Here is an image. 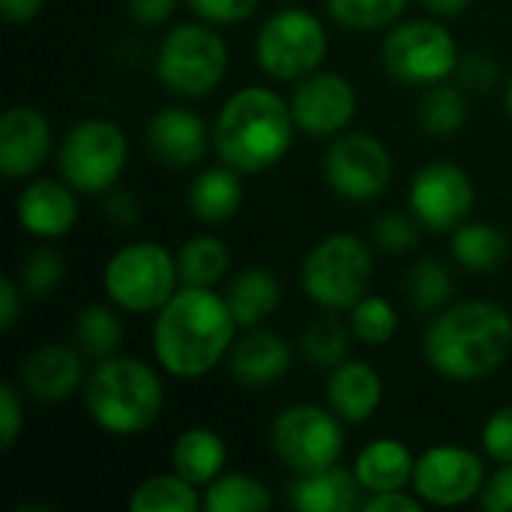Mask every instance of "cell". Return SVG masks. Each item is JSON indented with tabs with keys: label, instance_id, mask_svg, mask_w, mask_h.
<instances>
[{
	"label": "cell",
	"instance_id": "cell-1",
	"mask_svg": "<svg viewBox=\"0 0 512 512\" xmlns=\"http://www.w3.org/2000/svg\"><path fill=\"white\" fill-rule=\"evenodd\" d=\"M237 330L240 324L225 294H216V288L180 285L153 321L156 363L171 378L198 381L228 360Z\"/></svg>",
	"mask_w": 512,
	"mask_h": 512
},
{
	"label": "cell",
	"instance_id": "cell-2",
	"mask_svg": "<svg viewBox=\"0 0 512 512\" xmlns=\"http://www.w3.org/2000/svg\"><path fill=\"white\" fill-rule=\"evenodd\" d=\"M423 354L447 381H483L510 360L512 315L492 300L450 303L429 321Z\"/></svg>",
	"mask_w": 512,
	"mask_h": 512
},
{
	"label": "cell",
	"instance_id": "cell-3",
	"mask_svg": "<svg viewBox=\"0 0 512 512\" xmlns=\"http://www.w3.org/2000/svg\"><path fill=\"white\" fill-rule=\"evenodd\" d=\"M291 102L270 87H240L222 105L213 129L216 153L240 174H261L279 165L294 144Z\"/></svg>",
	"mask_w": 512,
	"mask_h": 512
},
{
	"label": "cell",
	"instance_id": "cell-4",
	"mask_svg": "<svg viewBox=\"0 0 512 512\" xmlns=\"http://www.w3.org/2000/svg\"><path fill=\"white\" fill-rule=\"evenodd\" d=\"M87 417L108 435L147 432L165 411V387L159 372L138 360L114 354L99 360L84 381Z\"/></svg>",
	"mask_w": 512,
	"mask_h": 512
},
{
	"label": "cell",
	"instance_id": "cell-5",
	"mask_svg": "<svg viewBox=\"0 0 512 512\" xmlns=\"http://www.w3.org/2000/svg\"><path fill=\"white\" fill-rule=\"evenodd\" d=\"M228 72V45L207 21L171 27L156 51V78L165 90L183 99L213 93Z\"/></svg>",
	"mask_w": 512,
	"mask_h": 512
},
{
	"label": "cell",
	"instance_id": "cell-6",
	"mask_svg": "<svg viewBox=\"0 0 512 512\" xmlns=\"http://www.w3.org/2000/svg\"><path fill=\"white\" fill-rule=\"evenodd\" d=\"M129 162L126 132L108 117H84L66 129L57 168L78 195H108Z\"/></svg>",
	"mask_w": 512,
	"mask_h": 512
},
{
	"label": "cell",
	"instance_id": "cell-7",
	"mask_svg": "<svg viewBox=\"0 0 512 512\" xmlns=\"http://www.w3.org/2000/svg\"><path fill=\"white\" fill-rule=\"evenodd\" d=\"M372 270L375 258L366 240L357 234H330L306 255L300 285L321 309L348 312L360 297H366Z\"/></svg>",
	"mask_w": 512,
	"mask_h": 512
},
{
	"label": "cell",
	"instance_id": "cell-8",
	"mask_svg": "<svg viewBox=\"0 0 512 512\" xmlns=\"http://www.w3.org/2000/svg\"><path fill=\"white\" fill-rule=\"evenodd\" d=\"M102 288L123 312H159L180 288L177 258L153 240L129 243L108 258L102 270Z\"/></svg>",
	"mask_w": 512,
	"mask_h": 512
},
{
	"label": "cell",
	"instance_id": "cell-9",
	"mask_svg": "<svg viewBox=\"0 0 512 512\" xmlns=\"http://www.w3.org/2000/svg\"><path fill=\"white\" fill-rule=\"evenodd\" d=\"M459 42L435 18H414L396 24L381 45V63L390 78L411 87H435L450 81L459 69Z\"/></svg>",
	"mask_w": 512,
	"mask_h": 512
},
{
	"label": "cell",
	"instance_id": "cell-10",
	"mask_svg": "<svg viewBox=\"0 0 512 512\" xmlns=\"http://www.w3.org/2000/svg\"><path fill=\"white\" fill-rule=\"evenodd\" d=\"M327 27L309 9L273 12L255 36V63L273 81H300L327 57Z\"/></svg>",
	"mask_w": 512,
	"mask_h": 512
},
{
	"label": "cell",
	"instance_id": "cell-11",
	"mask_svg": "<svg viewBox=\"0 0 512 512\" xmlns=\"http://www.w3.org/2000/svg\"><path fill=\"white\" fill-rule=\"evenodd\" d=\"M270 447L288 471L312 474L342 459L345 423L330 405H291L276 414L270 426Z\"/></svg>",
	"mask_w": 512,
	"mask_h": 512
},
{
	"label": "cell",
	"instance_id": "cell-12",
	"mask_svg": "<svg viewBox=\"0 0 512 512\" xmlns=\"http://www.w3.org/2000/svg\"><path fill=\"white\" fill-rule=\"evenodd\" d=\"M324 180L345 201H375L393 180V156L369 132H342L324 153Z\"/></svg>",
	"mask_w": 512,
	"mask_h": 512
},
{
	"label": "cell",
	"instance_id": "cell-13",
	"mask_svg": "<svg viewBox=\"0 0 512 512\" xmlns=\"http://www.w3.org/2000/svg\"><path fill=\"white\" fill-rule=\"evenodd\" d=\"M474 201H477V189L471 174L453 162L423 165L408 186L411 213L423 228L435 234H453L462 222H468Z\"/></svg>",
	"mask_w": 512,
	"mask_h": 512
},
{
	"label": "cell",
	"instance_id": "cell-14",
	"mask_svg": "<svg viewBox=\"0 0 512 512\" xmlns=\"http://www.w3.org/2000/svg\"><path fill=\"white\" fill-rule=\"evenodd\" d=\"M411 489L429 507H465L486 489V465L480 453L456 444L429 447L417 456Z\"/></svg>",
	"mask_w": 512,
	"mask_h": 512
},
{
	"label": "cell",
	"instance_id": "cell-15",
	"mask_svg": "<svg viewBox=\"0 0 512 512\" xmlns=\"http://www.w3.org/2000/svg\"><path fill=\"white\" fill-rule=\"evenodd\" d=\"M297 132L309 138H336L357 117V90L342 72H312L291 93Z\"/></svg>",
	"mask_w": 512,
	"mask_h": 512
},
{
	"label": "cell",
	"instance_id": "cell-16",
	"mask_svg": "<svg viewBox=\"0 0 512 512\" xmlns=\"http://www.w3.org/2000/svg\"><path fill=\"white\" fill-rule=\"evenodd\" d=\"M87 372H84V354L63 342H45L36 351H30L21 363L18 384L21 390L42 402V405H60L84 390Z\"/></svg>",
	"mask_w": 512,
	"mask_h": 512
},
{
	"label": "cell",
	"instance_id": "cell-17",
	"mask_svg": "<svg viewBox=\"0 0 512 512\" xmlns=\"http://www.w3.org/2000/svg\"><path fill=\"white\" fill-rule=\"evenodd\" d=\"M51 153V120L33 105H12L0 117V171L6 180L36 174Z\"/></svg>",
	"mask_w": 512,
	"mask_h": 512
},
{
	"label": "cell",
	"instance_id": "cell-18",
	"mask_svg": "<svg viewBox=\"0 0 512 512\" xmlns=\"http://www.w3.org/2000/svg\"><path fill=\"white\" fill-rule=\"evenodd\" d=\"M147 147L156 162L171 165V168H192L207 156L210 147V129L207 123L189 111V108H159L147 120Z\"/></svg>",
	"mask_w": 512,
	"mask_h": 512
},
{
	"label": "cell",
	"instance_id": "cell-19",
	"mask_svg": "<svg viewBox=\"0 0 512 512\" xmlns=\"http://www.w3.org/2000/svg\"><path fill=\"white\" fill-rule=\"evenodd\" d=\"M15 216L21 228L36 240L66 237L78 222V198L66 180H30L15 201Z\"/></svg>",
	"mask_w": 512,
	"mask_h": 512
},
{
	"label": "cell",
	"instance_id": "cell-20",
	"mask_svg": "<svg viewBox=\"0 0 512 512\" xmlns=\"http://www.w3.org/2000/svg\"><path fill=\"white\" fill-rule=\"evenodd\" d=\"M327 405L339 414L345 426L366 423L384 402V381L378 369L366 360H342L330 369L324 387Z\"/></svg>",
	"mask_w": 512,
	"mask_h": 512
},
{
	"label": "cell",
	"instance_id": "cell-21",
	"mask_svg": "<svg viewBox=\"0 0 512 512\" xmlns=\"http://www.w3.org/2000/svg\"><path fill=\"white\" fill-rule=\"evenodd\" d=\"M291 345L264 327H252L246 330V336H240L231 351H228V369L231 378L240 381L243 387H270L276 381H282L291 369Z\"/></svg>",
	"mask_w": 512,
	"mask_h": 512
},
{
	"label": "cell",
	"instance_id": "cell-22",
	"mask_svg": "<svg viewBox=\"0 0 512 512\" xmlns=\"http://www.w3.org/2000/svg\"><path fill=\"white\" fill-rule=\"evenodd\" d=\"M363 486L354 468H342L339 462L312 474H297L288 489L291 507L300 512H354L363 507Z\"/></svg>",
	"mask_w": 512,
	"mask_h": 512
},
{
	"label": "cell",
	"instance_id": "cell-23",
	"mask_svg": "<svg viewBox=\"0 0 512 512\" xmlns=\"http://www.w3.org/2000/svg\"><path fill=\"white\" fill-rule=\"evenodd\" d=\"M414 468L417 456L399 438H375L354 459V474L366 495L405 489L414 480Z\"/></svg>",
	"mask_w": 512,
	"mask_h": 512
},
{
	"label": "cell",
	"instance_id": "cell-24",
	"mask_svg": "<svg viewBox=\"0 0 512 512\" xmlns=\"http://www.w3.org/2000/svg\"><path fill=\"white\" fill-rule=\"evenodd\" d=\"M186 201L189 210L198 222L204 225H222L228 219H234L243 207V180L240 171H234L231 165H219V168H207L201 171L189 189H186Z\"/></svg>",
	"mask_w": 512,
	"mask_h": 512
},
{
	"label": "cell",
	"instance_id": "cell-25",
	"mask_svg": "<svg viewBox=\"0 0 512 512\" xmlns=\"http://www.w3.org/2000/svg\"><path fill=\"white\" fill-rule=\"evenodd\" d=\"M225 462H228V447L222 435L204 426L180 432L171 447V468L198 489L210 486L219 474H225Z\"/></svg>",
	"mask_w": 512,
	"mask_h": 512
},
{
	"label": "cell",
	"instance_id": "cell-26",
	"mask_svg": "<svg viewBox=\"0 0 512 512\" xmlns=\"http://www.w3.org/2000/svg\"><path fill=\"white\" fill-rule=\"evenodd\" d=\"M225 300L240 330H252V327H261L264 318H270L279 309L282 285L270 267H246L234 273V279L228 282Z\"/></svg>",
	"mask_w": 512,
	"mask_h": 512
},
{
	"label": "cell",
	"instance_id": "cell-27",
	"mask_svg": "<svg viewBox=\"0 0 512 512\" xmlns=\"http://www.w3.org/2000/svg\"><path fill=\"white\" fill-rule=\"evenodd\" d=\"M450 255L459 267L471 273H495L498 267L507 264L510 240L492 222L468 219L450 234Z\"/></svg>",
	"mask_w": 512,
	"mask_h": 512
},
{
	"label": "cell",
	"instance_id": "cell-28",
	"mask_svg": "<svg viewBox=\"0 0 512 512\" xmlns=\"http://www.w3.org/2000/svg\"><path fill=\"white\" fill-rule=\"evenodd\" d=\"M180 285L192 288H216L231 273V249L216 234L189 237L177 252Z\"/></svg>",
	"mask_w": 512,
	"mask_h": 512
},
{
	"label": "cell",
	"instance_id": "cell-29",
	"mask_svg": "<svg viewBox=\"0 0 512 512\" xmlns=\"http://www.w3.org/2000/svg\"><path fill=\"white\" fill-rule=\"evenodd\" d=\"M132 512H198L204 510V495L198 486L174 474H153L132 489Z\"/></svg>",
	"mask_w": 512,
	"mask_h": 512
},
{
	"label": "cell",
	"instance_id": "cell-30",
	"mask_svg": "<svg viewBox=\"0 0 512 512\" xmlns=\"http://www.w3.org/2000/svg\"><path fill=\"white\" fill-rule=\"evenodd\" d=\"M273 492L252 474H219L204 486V512H267Z\"/></svg>",
	"mask_w": 512,
	"mask_h": 512
},
{
	"label": "cell",
	"instance_id": "cell-31",
	"mask_svg": "<svg viewBox=\"0 0 512 512\" xmlns=\"http://www.w3.org/2000/svg\"><path fill=\"white\" fill-rule=\"evenodd\" d=\"M75 342L78 351L90 360H108L114 354H120L123 345V321L117 318L114 309L102 306V303H90L81 309L78 321H75Z\"/></svg>",
	"mask_w": 512,
	"mask_h": 512
},
{
	"label": "cell",
	"instance_id": "cell-32",
	"mask_svg": "<svg viewBox=\"0 0 512 512\" xmlns=\"http://www.w3.org/2000/svg\"><path fill=\"white\" fill-rule=\"evenodd\" d=\"M468 120V102L465 90L453 84H435L426 87V96L420 102V126L432 138H453Z\"/></svg>",
	"mask_w": 512,
	"mask_h": 512
},
{
	"label": "cell",
	"instance_id": "cell-33",
	"mask_svg": "<svg viewBox=\"0 0 512 512\" xmlns=\"http://www.w3.org/2000/svg\"><path fill=\"white\" fill-rule=\"evenodd\" d=\"M351 339H354L351 324L339 321L336 315H324V318L312 321V324L303 330L300 351H303V357H306L312 366L333 369V366H339L342 360H348Z\"/></svg>",
	"mask_w": 512,
	"mask_h": 512
},
{
	"label": "cell",
	"instance_id": "cell-34",
	"mask_svg": "<svg viewBox=\"0 0 512 512\" xmlns=\"http://www.w3.org/2000/svg\"><path fill=\"white\" fill-rule=\"evenodd\" d=\"M348 324H351L354 339H360L366 348H381L393 342L399 330V312L393 309L390 300L366 294L348 309Z\"/></svg>",
	"mask_w": 512,
	"mask_h": 512
},
{
	"label": "cell",
	"instance_id": "cell-35",
	"mask_svg": "<svg viewBox=\"0 0 512 512\" xmlns=\"http://www.w3.org/2000/svg\"><path fill=\"white\" fill-rule=\"evenodd\" d=\"M408 294L420 315H438L453 300V273L444 261L426 258L408 273Z\"/></svg>",
	"mask_w": 512,
	"mask_h": 512
},
{
	"label": "cell",
	"instance_id": "cell-36",
	"mask_svg": "<svg viewBox=\"0 0 512 512\" xmlns=\"http://www.w3.org/2000/svg\"><path fill=\"white\" fill-rule=\"evenodd\" d=\"M324 6L348 30H384L402 18L408 0H324Z\"/></svg>",
	"mask_w": 512,
	"mask_h": 512
},
{
	"label": "cell",
	"instance_id": "cell-37",
	"mask_svg": "<svg viewBox=\"0 0 512 512\" xmlns=\"http://www.w3.org/2000/svg\"><path fill=\"white\" fill-rule=\"evenodd\" d=\"M63 273H66V264L60 252L51 246H36L21 264V288L33 300H45L57 291V285L63 282Z\"/></svg>",
	"mask_w": 512,
	"mask_h": 512
},
{
	"label": "cell",
	"instance_id": "cell-38",
	"mask_svg": "<svg viewBox=\"0 0 512 512\" xmlns=\"http://www.w3.org/2000/svg\"><path fill=\"white\" fill-rule=\"evenodd\" d=\"M372 240L384 255H405L408 249H414L420 243V222L417 216H405V213H384L375 219L372 228Z\"/></svg>",
	"mask_w": 512,
	"mask_h": 512
},
{
	"label": "cell",
	"instance_id": "cell-39",
	"mask_svg": "<svg viewBox=\"0 0 512 512\" xmlns=\"http://www.w3.org/2000/svg\"><path fill=\"white\" fill-rule=\"evenodd\" d=\"M480 444L486 450V456L498 465H510L512 462V405H504L498 411L489 414V420L483 423L480 432Z\"/></svg>",
	"mask_w": 512,
	"mask_h": 512
},
{
	"label": "cell",
	"instance_id": "cell-40",
	"mask_svg": "<svg viewBox=\"0 0 512 512\" xmlns=\"http://www.w3.org/2000/svg\"><path fill=\"white\" fill-rule=\"evenodd\" d=\"M456 75H459V87H462V90L489 93V90L498 84L501 69H498V63H495L492 54H486V51H471V54H465V57L459 60Z\"/></svg>",
	"mask_w": 512,
	"mask_h": 512
},
{
	"label": "cell",
	"instance_id": "cell-41",
	"mask_svg": "<svg viewBox=\"0 0 512 512\" xmlns=\"http://www.w3.org/2000/svg\"><path fill=\"white\" fill-rule=\"evenodd\" d=\"M186 3L207 24H240L255 15L261 0H186Z\"/></svg>",
	"mask_w": 512,
	"mask_h": 512
},
{
	"label": "cell",
	"instance_id": "cell-42",
	"mask_svg": "<svg viewBox=\"0 0 512 512\" xmlns=\"http://www.w3.org/2000/svg\"><path fill=\"white\" fill-rule=\"evenodd\" d=\"M15 384H0V450L9 453L24 429V402Z\"/></svg>",
	"mask_w": 512,
	"mask_h": 512
},
{
	"label": "cell",
	"instance_id": "cell-43",
	"mask_svg": "<svg viewBox=\"0 0 512 512\" xmlns=\"http://www.w3.org/2000/svg\"><path fill=\"white\" fill-rule=\"evenodd\" d=\"M480 504H483V510L489 512H512V462L510 465H501L486 480V489L480 495Z\"/></svg>",
	"mask_w": 512,
	"mask_h": 512
},
{
	"label": "cell",
	"instance_id": "cell-44",
	"mask_svg": "<svg viewBox=\"0 0 512 512\" xmlns=\"http://www.w3.org/2000/svg\"><path fill=\"white\" fill-rule=\"evenodd\" d=\"M426 501L414 492L408 495L405 489L396 492H378V495H366L363 498V512H423Z\"/></svg>",
	"mask_w": 512,
	"mask_h": 512
},
{
	"label": "cell",
	"instance_id": "cell-45",
	"mask_svg": "<svg viewBox=\"0 0 512 512\" xmlns=\"http://www.w3.org/2000/svg\"><path fill=\"white\" fill-rule=\"evenodd\" d=\"M177 0H126L129 18L141 27H159L174 15Z\"/></svg>",
	"mask_w": 512,
	"mask_h": 512
},
{
	"label": "cell",
	"instance_id": "cell-46",
	"mask_svg": "<svg viewBox=\"0 0 512 512\" xmlns=\"http://www.w3.org/2000/svg\"><path fill=\"white\" fill-rule=\"evenodd\" d=\"M21 309H24V288L12 276H3L0 279V330L3 333H9L18 324Z\"/></svg>",
	"mask_w": 512,
	"mask_h": 512
},
{
	"label": "cell",
	"instance_id": "cell-47",
	"mask_svg": "<svg viewBox=\"0 0 512 512\" xmlns=\"http://www.w3.org/2000/svg\"><path fill=\"white\" fill-rule=\"evenodd\" d=\"M105 213H108L111 222H117L123 228H132V222L138 219V201L129 192H108L105 195Z\"/></svg>",
	"mask_w": 512,
	"mask_h": 512
},
{
	"label": "cell",
	"instance_id": "cell-48",
	"mask_svg": "<svg viewBox=\"0 0 512 512\" xmlns=\"http://www.w3.org/2000/svg\"><path fill=\"white\" fill-rule=\"evenodd\" d=\"M45 9V0H0V15L9 24H30Z\"/></svg>",
	"mask_w": 512,
	"mask_h": 512
},
{
	"label": "cell",
	"instance_id": "cell-49",
	"mask_svg": "<svg viewBox=\"0 0 512 512\" xmlns=\"http://www.w3.org/2000/svg\"><path fill=\"white\" fill-rule=\"evenodd\" d=\"M435 18H459L471 9L474 0H420Z\"/></svg>",
	"mask_w": 512,
	"mask_h": 512
},
{
	"label": "cell",
	"instance_id": "cell-50",
	"mask_svg": "<svg viewBox=\"0 0 512 512\" xmlns=\"http://www.w3.org/2000/svg\"><path fill=\"white\" fill-rule=\"evenodd\" d=\"M504 105H507V111H510L512 117V75L507 78V87H504Z\"/></svg>",
	"mask_w": 512,
	"mask_h": 512
}]
</instances>
